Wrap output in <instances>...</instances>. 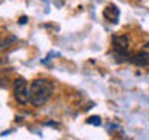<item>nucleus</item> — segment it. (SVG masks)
Instances as JSON below:
<instances>
[{"mask_svg":"<svg viewBox=\"0 0 149 140\" xmlns=\"http://www.w3.org/2000/svg\"><path fill=\"white\" fill-rule=\"evenodd\" d=\"M130 59H132V62L135 65H138V67H149V51H146V50L135 53Z\"/></svg>","mask_w":149,"mask_h":140,"instance_id":"nucleus-4","label":"nucleus"},{"mask_svg":"<svg viewBox=\"0 0 149 140\" xmlns=\"http://www.w3.org/2000/svg\"><path fill=\"white\" fill-rule=\"evenodd\" d=\"M112 45L116 53L127 55L129 51V37L126 34H113L112 36Z\"/></svg>","mask_w":149,"mask_h":140,"instance_id":"nucleus-3","label":"nucleus"},{"mask_svg":"<svg viewBox=\"0 0 149 140\" xmlns=\"http://www.w3.org/2000/svg\"><path fill=\"white\" fill-rule=\"evenodd\" d=\"M26 20H28V19H26V17H22V19H20V20H19V23H20V25H23V23H26Z\"/></svg>","mask_w":149,"mask_h":140,"instance_id":"nucleus-7","label":"nucleus"},{"mask_svg":"<svg viewBox=\"0 0 149 140\" xmlns=\"http://www.w3.org/2000/svg\"><path fill=\"white\" fill-rule=\"evenodd\" d=\"M104 17H106L109 22L115 23V22L120 19V11H118V8H116L115 5H112V6H107V8L104 9Z\"/></svg>","mask_w":149,"mask_h":140,"instance_id":"nucleus-5","label":"nucleus"},{"mask_svg":"<svg viewBox=\"0 0 149 140\" xmlns=\"http://www.w3.org/2000/svg\"><path fill=\"white\" fill-rule=\"evenodd\" d=\"M53 95V83L47 78L34 79L30 84V103L34 107H40L48 103Z\"/></svg>","mask_w":149,"mask_h":140,"instance_id":"nucleus-1","label":"nucleus"},{"mask_svg":"<svg viewBox=\"0 0 149 140\" xmlns=\"http://www.w3.org/2000/svg\"><path fill=\"white\" fill-rule=\"evenodd\" d=\"M87 123H88V125H93V126H100V125H101V117H98V115L88 117V118H87Z\"/></svg>","mask_w":149,"mask_h":140,"instance_id":"nucleus-6","label":"nucleus"},{"mask_svg":"<svg viewBox=\"0 0 149 140\" xmlns=\"http://www.w3.org/2000/svg\"><path fill=\"white\" fill-rule=\"evenodd\" d=\"M13 93L14 100H16L20 106H25L30 103V84L25 78L17 76L13 83Z\"/></svg>","mask_w":149,"mask_h":140,"instance_id":"nucleus-2","label":"nucleus"}]
</instances>
